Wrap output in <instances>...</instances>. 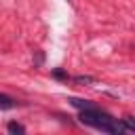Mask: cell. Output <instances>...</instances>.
<instances>
[{
  "label": "cell",
  "instance_id": "cell-4",
  "mask_svg": "<svg viewBox=\"0 0 135 135\" xmlns=\"http://www.w3.org/2000/svg\"><path fill=\"white\" fill-rule=\"evenodd\" d=\"M6 129H8V133H25V127L21 122H8Z\"/></svg>",
  "mask_w": 135,
  "mask_h": 135
},
{
  "label": "cell",
  "instance_id": "cell-3",
  "mask_svg": "<svg viewBox=\"0 0 135 135\" xmlns=\"http://www.w3.org/2000/svg\"><path fill=\"white\" fill-rule=\"evenodd\" d=\"M11 108H15V99L0 93V110H11Z\"/></svg>",
  "mask_w": 135,
  "mask_h": 135
},
{
  "label": "cell",
  "instance_id": "cell-2",
  "mask_svg": "<svg viewBox=\"0 0 135 135\" xmlns=\"http://www.w3.org/2000/svg\"><path fill=\"white\" fill-rule=\"evenodd\" d=\"M118 129H120V133H135V120L127 116L118 122Z\"/></svg>",
  "mask_w": 135,
  "mask_h": 135
},
{
  "label": "cell",
  "instance_id": "cell-1",
  "mask_svg": "<svg viewBox=\"0 0 135 135\" xmlns=\"http://www.w3.org/2000/svg\"><path fill=\"white\" fill-rule=\"evenodd\" d=\"M80 122L97 129V131H103V133H120L118 129V120L112 118L108 112L99 110V108H86V110H80Z\"/></svg>",
  "mask_w": 135,
  "mask_h": 135
}]
</instances>
